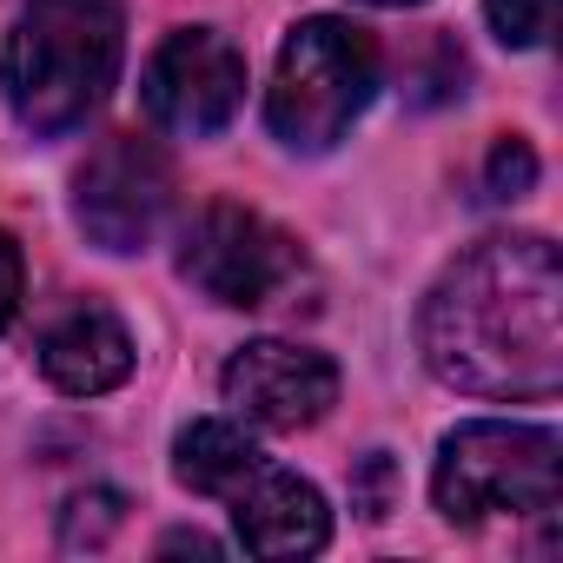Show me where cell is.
<instances>
[{
    "mask_svg": "<svg viewBox=\"0 0 563 563\" xmlns=\"http://www.w3.org/2000/svg\"><path fill=\"white\" fill-rule=\"evenodd\" d=\"M159 550H166V556H173V550H199V556H219V543H212V537H199V530H173Z\"/></svg>",
    "mask_w": 563,
    "mask_h": 563,
    "instance_id": "obj_16",
    "label": "cell"
},
{
    "mask_svg": "<svg viewBox=\"0 0 563 563\" xmlns=\"http://www.w3.org/2000/svg\"><path fill=\"white\" fill-rule=\"evenodd\" d=\"M41 372L54 391L67 398H100L120 391L133 378V332L120 325V312L107 306H74L60 325H47L41 339Z\"/></svg>",
    "mask_w": 563,
    "mask_h": 563,
    "instance_id": "obj_10",
    "label": "cell"
},
{
    "mask_svg": "<svg viewBox=\"0 0 563 563\" xmlns=\"http://www.w3.org/2000/svg\"><path fill=\"white\" fill-rule=\"evenodd\" d=\"M424 372L464 398H556L563 265L543 232H497L457 252L418 306Z\"/></svg>",
    "mask_w": 563,
    "mask_h": 563,
    "instance_id": "obj_1",
    "label": "cell"
},
{
    "mask_svg": "<svg viewBox=\"0 0 563 563\" xmlns=\"http://www.w3.org/2000/svg\"><path fill=\"white\" fill-rule=\"evenodd\" d=\"M385 54L365 27L339 14H306L278 47L265 87V126L286 153H332L378 100Z\"/></svg>",
    "mask_w": 563,
    "mask_h": 563,
    "instance_id": "obj_3",
    "label": "cell"
},
{
    "mask_svg": "<svg viewBox=\"0 0 563 563\" xmlns=\"http://www.w3.org/2000/svg\"><path fill=\"white\" fill-rule=\"evenodd\" d=\"M120 60L126 0H27L0 47V87L34 140H67L107 107Z\"/></svg>",
    "mask_w": 563,
    "mask_h": 563,
    "instance_id": "obj_2",
    "label": "cell"
},
{
    "mask_svg": "<svg viewBox=\"0 0 563 563\" xmlns=\"http://www.w3.org/2000/svg\"><path fill=\"white\" fill-rule=\"evenodd\" d=\"M299 272H306L299 239L232 199L199 206L192 225L179 232V278L225 312H258L272 299H286L299 286Z\"/></svg>",
    "mask_w": 563,
    "mask_h": 563,
    "instance_id": "obj_5",
    "label": "cell"
},
{
    "mask_svg": "<svg viewBox=\"0 0 563 563\" xmlns=\"http://www.w3.org/2000/svg\"><path fill=\"white\" fill-rule=\"evenodd\" d=\"M21 286H27L21 245H14V232H0V339H8V325H14V312H21Z\"/></svg>",
    "mask_w": 563,
    "mask_h": 563,
    "instance_id": "obj_15",
    "label": "cell"
},
{
    "mask_svg": "<svg viewBox=\"0 0 563 563\" xmlns=\"http://www.w3.org/2000/svg\"><path fill=\"white\" fill-rule=\"evenodd\" d=\"M265 464V451L239 431V424H225V418H199V424H186L179 438H173V477L192 490V497H232L252 471Z\"/></svg>",
    "mask_w": 563,
    "mask_h": 563,
    "instance_id": "obj_11",
    "label": "cell"
},
{
    "mask_svg": "<svg viewBox=\"0 0 563 563\" xmlns=\"http://www.w3.org/2000/svg\"><path fill=\"white\" fill-rule=\"evenodd\" d=\"M530 186H537V153H530V140L504 133L484 159V199H523Z\"/></svg>",
    "mask_w": 563,
    "mask_h": 563,
    "instance_id": "obj_13",
    "label": "cell"
},
{
    "mask_svg": "<svg viewBox=\"0 0 563 563\" xmlns=\"http://www.w3.org/2000/svg\"><path fill=\"white\" fill-rule=\"evenodd\" d=\"M232 530L252 556H319L332 543V510H325V490L299 471H286L278 457H265L232 497Z\"/></svg>",
    "mask_w": 563,
    "mask_h": 563,
    "instance_id": "obj_9",
    "label": "cell"
},
{
    "mask_svg": "<svg viewBox=\"0 0 563 563\" xmlns=\"http://www.w3.org/2000/svg\"><path fill=\"white\" fill-rule=\"evenodd\" d=\"M173 159L146 133H107L74 173V219L100 252H146L173 212Z\"/></svg>",
    "mask_w": 563,
    "mask_h": 563,
    "instance_id": "obj_6",
    "label": "cell"
},
{
    "mask_svg": "<svg viewBox=\"0 0 563 563\" xmlns=\"http://www.w3.org/2000/svg\"><path fill=\"white\" fill-rule=\"evenodd\" d=\"M140 107L173 140H212L245 107V54L219 27H173L140 74Z\"/></svg>",
    "mask_w": 563,
    "mask_h": 563,
    "instance_id": "obj_7",
    "label": "cell"
},
{
    "mask_svg": "<svg viewBox=\"0 0 563 563\" xmlns=\"http://www.w3.org/2000/svg\"><path fill=\"white\" fill-rule=\"evenodd\" d=\"M126 517V497L120 490H87V504L74 497L67 504V517H60V543L67 550H80V543H107V530Z\"/></svg>",
    "mask_w": 563,
    "mask_h": 563,
    "instance_id": "obj_14",
    "label": "cell"
},
{
    "mask_svg": "<svg viewBox=\"0 0 563 563\" xmlns=\"http://www.w3.org/2000/svg\"><path fill=\"white\" fill-rule=\"evenodd\" d=\"M484 21L504 47H543L556 27V0H484Z\"/></svg>",
    "mask_w": 563,
    "mask_h": 563,
    "instance_id": "obj_12",
    "label": "cell"
},
{
    "mask_svg": "<svg viewBox=\"0 0 563 563\" xmlns=\"http://www.w3.org/2000/svg\"><path fill=\"white\" fill-rule=\"evenodd\" d=\"M219 391L258 431H306L339 405V365L292 339H252L225 358Z\"/></svg>",
    "mask_w": 563,
    "mask_h": 563,
    "instance_id": "obj_8",
    "label": "cell"
},
{
    "mask_svg": "<svg viewBox=\"0 0 563 563\" xmlns=\"http://www.w3.org/2000/svg\"><path fill=\"white\" fill-rule=\"evenodd\" d=\"M563 490V438L550 424L517 418H471L444 431L431 464V497L444 523H490V517H550Z\"/></svg>",
    "mask_w": 563,
    "mask_h": 563,
    "instance_id": "obj_4",
    "label": "cell"
},
{
    "mask_svg": "<svg viewBox=\"0 0 563 563\" xmlns=\"http://www.w3.org/2000/svg\"><path fill=\"white\" fill-rule=\"evenodd\" d=\"M365 8H424V0H365Z\"/></svg>",
    "mask_w": 563,
    "mask_h": 563,
    "instance_id": "obj_17",
    "label": "cell"
}]
</instances>
